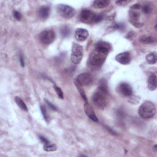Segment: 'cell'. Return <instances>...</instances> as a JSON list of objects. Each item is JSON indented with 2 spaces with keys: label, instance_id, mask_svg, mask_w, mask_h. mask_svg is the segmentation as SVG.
Instances as JSON below:
<instances>
[{
  "label": "cell",
  "instance_id": "cell-27",
  "mask_svg": "<svg viewBox=\"0 0 157 157\" xmlns=\"http://www.w3.org/2000/svg\"><path fill=\"white\" fill-rule=\"evenodd\" d=\"M129 2V1H116V4L119 6H125Z\"/></svg>",
  "mask_w": 157,
  "mask_h": 157
},
{
  "label": "cell",
  "instance_id": "cell-16",
  "mask_svg": "<svg viewBox=\"0 0 157 157\" xmlns=\"http://www.w3.org/2000/svg\"><path fill=\"white\" fill-rule=\"evenodd\" d=\"M110 4V1L108 0H96L93 2V6L98 9H102L108 6Z\"/></svg>",
  "mask_w": 157,
  "mask_h": 157
},
{
  "label": "cell",
  "instance_id": "cell-2",
  "mask_svg": "<svg viewBox=\"0 0 157 157\" xmlns=\"http://www.w3.org/2000/svg\"><path fill=\"white\" fill-rule=\"evenodd\" d=\"M107 87L106 82L104 80H102L99 83L97 90L92 96V101L93 104L97 107L103 109L107 104Z\"/></svg>",
  "mask_w": 157,
  "mask_h": 157
},
{
  "label": "cell",
  "instance_id": "cell-21",
  "mask_svg": "<svg viewBox=\"0 0 157 157\" xmlns=\"http://www.w3.org/2000/svg\"><path fill=\"white\" fill-rule=\"evenodd\" d=\"M75 85H76V86H77V88L78 91H79V93H80V94L82 98L85 101V102H86V101H87V98H86V94H85V91H84L83 89L82 88V86L80 85L79 84V83H78L76 80H75Z\"/></svg>",
  "mask_w": 157,
  "mask_h": 157
},
{
  "label": "cell",
  "instance_id": "cell-6",
  "mask_svg": "<svg viewBox=\"0 0 157 157\" xmlns=\"http://www.w3.org/2000/svg\"><path fill=\"white\" fill-rule=\"evenodd\" d=\"M58 11L59 15L64 18H71L75 13V9L66 4H59L58 6Z\"/></svg>",
  "mask_w": 157,
  "mask_h": 157
},
{
  "label": "cell",
  "instance_id": "cell-7",
  "mask_svg": "<svg viewBox=\"0 0 157 157\" xmlns=\"http://www.w3.org/2000/svg\"><path fill=\"white\" fill-rule=\"evenodd\" d=\"M55 39V32L52 30H44L39 34L40 42L44 44H50L52 43Z\"/></svg>",
  "mask_w": 157,
  "mask_h": 157
},
{
  "label": "cell",
  "instance_id": "cell-15",
  "mask_svg": "<svg viewBox=\"0 0 157 157\" xmlns=\"http://www.w3.org/2000/svg\"><path fill=\"white\" fill-rule=\"evenodd\" d=\"M148 88L150 90H155L156 88V75L155 74H151L148 78Z\"/></svg>",
  "mask_w": 157,
  "mask_h": 157
},
{
  "label": "cell",
  "instance_id": "cell-28",
  "mask_svg": "<svg viewBox=\"0 0 157 157\" xmlns=\"http://www.w3.org/2000/svg\"><path fill=\"white\" fill-rule=\"evenodd\" d=\"M13 16L17 20H20L21 18V13L18 11H14L13 12Z\"/></svg>",
  "mask_w": 157,
  "mask_h": 157
},
{
  "label": "cell",
  "instance_id": "cell-11",
  "mask_svg": "<svg viewBox=\"0 0 157 157\" xmlns=\"http://www.w3.org/2000/svg\"><path fill=\"white\" fill-rule=\"evenodd\" d=\"M115 59L117 61L121 64H128L130 63L131 60V57L129 52H124L118 54L116 56Z\"/></svg>",
  "mask_w": 157,
  "mask_h": 157
},
{
  "label": "cell",
  "instance_id": "cell-17",
  "mask_svg": "<svg viewBox=\"0 0 157 157\" xmlns=\"http://www.w3.org/2000/svg\"><path fill=\"white\" fill-rule=\"evenodd\" d=\"M50 13V8L48 6H42L39 9V15L43 19L47 18Z\"/></svg>",
  "mask_w": 157,
  "mask_h": 157
},
{
  "label": "cell",
  "instance_id": "cell-4",
  "mask_svg": "<svg viewBox=\"0 0 157 157\" xmlns=\"http://www.w3.org/2000/svg\"><path fill=\"white\" fill-rule=\"evenodd\" d=\"M140 8L141 5L140 4H135L131 6L129 12V20L136 27H139L143 25L141 21V13L139 10Z\"/></svg>",
  "mask_w": 157,
  "mask_h": 157
},
{
  "label": "cell",
  "instance_id": "cell-19",
  "mask_svg": "<svg viewBox=\"0 0 157 157\" xmlns=\"http://www.w3.org/2000/svg\"><path fill=\"white\" fill-rule=\"evenodd\" d=\"M139 40L144 44H151L155 41V39L151 36L144 35L140 37Z\"/></svg>",
  "mask_w": 157,
  "mask_h": 157
},
{
  "label": "cell",
  "instance_id": "cell-10",
  "mask_svg": "<svg viewBox=\"0 0 157 157\" xmlns=\"http://www.w3.org/2000/svg\"><path fill=\"white\" fill-rule=\"evenodd\" d=\"M118 91L124 96H129L132 93L131 86L127 83H121L118 86Z\"/></svg>",
  "mask_w": 157,
  "mask_h": 157
},
{
  "label": "cell",
  "instance_id": "cell-22",
  "mask_svg": "<svg viewBox=\"0 0 157 157\" xmlns=\"http://www.w3.org/2000/svg\"><path fill=\"white\" fill-rule=\"evenodd\" d=\"M71 30L67 26H64L61 29V34L63 37H67L70 34Z\"/></svg>",
  "mask_w": 157,
  "mask_h": 157
},
{
  "label": "cell",
  "instance_id": "cell-18",
  "mask_svg": "<svg viewBox=\"0 0 157 157\" xmlns=\"http://www.w3.org/2000/svg\"><path fill=\"white\" fill-rule=\"evenodd\" d=\"M157 60L156 53L155 52H151L146 56V61L150 64H153L156 63Z\"/></svg>",
  "mask_w": 157,
  "mask_h": 157
},
{
  "label": "cell",
  "instance_id": "cell-30",
  "mask_svg": "<svg viewBox=\"0 0 157 157\" xmlns=\"http://www.w3.org/2000/svg\"><path fill=\"white\" fill-rule=\"evenodd\" d=\"M45 101H46V102L47 103V104L48 105V106H50V107L52 110H56V107H55L53 104H52L50 102H48V101H47V100H45Z\"/></svg>",
  "mask_w": 157,
  "mask_h": 157
},
{
  "label": "cell",
  "instance_id": "cell-8",
  "mask_svg": "<svg viewBox=\"0 0 157 157\" xmlns=\"http://www.w3.org/2000/svg\"><path fill=\"white\" fill-rule=\"evenodd\" d=\"M96 14L89 9H82L79 15L80 20L85 23H93Z\"/></svg>",
  "mask_w": 157,
  "mask_h": 157
},
{
  "label": "cell",
  "instance_id": "cell-23",
  "mask_svg": "<svg viewBox=\"0 0 157 157\" xmlns=\"http://www.w3.org/2000/svg\"><path fill=\"white\" fill-rule=\"evenodd\" d=\"M141 9L143 13L145 14H148L151 11V8L148 4H144L141 6Z\"/></svg>",
  "mask_w": 157,
  "mask_h": 157
},
{
  "label": "cell",
  "instance_id": "cell-14",
  "mask_svg": "<svg viewBox=\"0 0 157 157\" xmlns=\"http://www.w3.org/2000/svg\"><path fill=\"white\" fill-rule=\"evenodd\" d=\"M40 140L44 144V150L47 151H54L56 150V146L51 143L50 141H48L47 139H46L44 137L40 136L39 137Z\"/></svg>",
  "mask_w": 157,
  "mask_h": 157
},
{
  "label": "cell",
  "instance_id": "cell-24",
  "mask_svg": "<svg viewBox=\"0 0 157 157\" xmlns=\"http://www.w3.org/2000/svg\"><path fill=\"white\" fill-rule=\"evenodd\" d=\"M54 89H55L58 96L59 97V98H60L61 99H63L64 98V94H63V93L61 89L59 87L57 86L56 85H54Z\"/></svg>",
  "mask_w": 157,
  "mask_h": 157
},
{
  "label": "cell",
  "instance_id": "cell-26",
  "mask_svg": "<svg viewBox=\"0 0 157 157\" xmlns=\"http://www.w3.org/2000/svg\"><path fill=\"white\" fill-rule=\"evenodd\" d=\"M103 18V15L101 13L99 14H96L95 17H94V21L93 23H98L101 21Z\"/></svg>",
  "mask_w": 157,
  "mask_h": 157
},
{
  "label": "cell",
  "instance_id": "cell-3",
  "mask_svg": "<svg viewBox=\"0 0 157 157\" xmlns=\"http://www.w3.org/2000/svg\"><path fill=\"white\" fill-rule=\"evenodd\" d=\"M139 115L145 119L152 118L156 113V108L154 104L151 101L144 102L139 109Z\"/></svg>",
  "mask_w": 157,
  "mask_h": 157
},
{
  "label": "cell",
  "instance_id": "cell-29",
  "mask_svg": "<svg viewBox=\"0 0 157 157\" xmlns=\"http://www.w3.org/2000/svg\"><path fill=\"white\" fill-rule=\"evenodd\" d=\"M19 61H20V63L21 66L23 67L25 66V59H24V57L22 54H20L19 55Z\"/></svg>",
  "mask_w": 157,
  "mask_h": 157
},
{
  "label": "cell",
  "instance_id": "cell-13",
  "mask_svg": "<svg viewBox=\"0 0 157 157\" xmlns=\"http://www.w3.org/2000/svg\"><path fill=\"white\" fill-rule=\"evenodd\" d=\"M84 107H85V111L86 112V114L87 115V116L93 121H95V122H98V118L94 113V111L93 109V107H91V105L88 102V101L85 102V104H84Z\"/></svg>",
  "mask_w": 157,
  "mask_h": 157
},
{
  "label": "cell",
  "instance_id": "cell-9",
  "mask_svg": "<svg viewBox=\"0 0 157 157\" xmlns=\"http://www.w3.org/2000/svg\"><path fill=\"white\" fill-rule=\"evenodd\" d=\"M76 80L79 83V84L82 86H87L90 85L93 81V76L87 72H84L79 74Z\"/></svg>",
  "mask_w": 157,
  "mask_h": 157
},
{
  "label": "cell",
  "instance_id": "cell-5",
  "mask_svg": "<svg viewBox=\"0 0 157 157\" xmlns=\"http://www.w3.org/2000/svg\"><path fill=\"white\" fill-rule=\"evenodd\" d=\"M83 55V47L76 43H74L72 46L71 55V59L72 63L75 64H79L82 61Z\"/></svg>",
  "mask_w": 157,
  "mask_h": 157
},
{
  "label": "cell",
  "instance_id": "cell-25",
  "mask_svg": "<svg viewBox=\"0 0 157 157\" xmlns=\"http://www.w3.org/2000/svg\"><path fill=\"white\" fill-rule=\"evenodd\" d=\"M40 109H41V112H42V115H43V117H44V119L46 121H48L49 117H48V114H47V111H46V109H45V107L41 106Z\"/></svg>",
  "mask_w": 157,
  "mask_h": 157
},
{
  "label": "cell",
  "instance_id": "cell-20",
  "mask_svg": "<svg viewBox=\"0 0 157 157\" xmlns=\"http://www.w3.org/2000/svg\"><path fill=\"white\" fill-rule=\"evenodd\" d=\"M15 101L16 102V104H17V105L23 110L25 111H28V107L26 106V105L25 104V103L24 102V101L19 97L16 96L15 97Z\"/></svg>",
  "mask_w": 157,
  "mask_h": 157
},
{
  "label": "cell",
  "instance_id": "cell-12",
  "mask_svg": "<svg viewBox=\"0 0 157 157\" xmlns=\"http://www.w3.org/2000/svg\"><path fill=\"white\" fill-rule=\"evenodd\" d=\"M75 37L80 42H83L88 37V31L84 28H78L75 31Z\"/></svg>",
  "mask_w": 157,
  "mask_h": 157
},
{
  "label": "cell",
  "instance_id": "cell-1",
  "mask_svg": "<svg viewBox=\"0 0 157 157\" xmlns=\"http://www.w3.org/2000/svg\"><path fill=\"white\" fill-rule=\"evenodd\" d=\"M112 47L106 42H99L95 47L94 50L91 52L89 58L90 64L94 67H101L104 61Z\"/></svg>",
  "mask_w": 157,
  "mask_h": 157
}]
</instances>
